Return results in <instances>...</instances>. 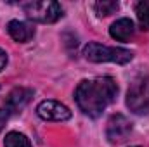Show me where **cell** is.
Here are the masks:
<instances>
[{
	"instance_id": "obj_3",
	"label": "cell",
	"mask_w": 149,
	"mask_h": 147,
	"mask_svg": "<svg viewBox=\"0 0 149 147\" xmlns=\"http://www.w3.org/2000/svg\"><path fill=\"white\" fill-rule=\"evenodd\" d=\"M127 106L135 114H149V74H141L130 83Z\"/></svg>"
},
{
	"instance_id": "obj_4",
	"label": "cell",
	"mask_w": 149,
	"mask_h": 147,
	"mask_svg": "<svg viewBox=\"0 0 149 147\" xmlns=\"http://www.w3.org/2000/svg\"><path fill=\"white\" fill-rule=\"evenodd\" d=\"M24 14L37 23H56L63 16V7L61 3L54 0H33L23 3Z\"/></svg>"
},
{
	"instance_id": "obj_14",
	"label": "cell",
	"mask_w": 149,
	"mask_h": 147,
	"mask_svg": "<svg viewBox=\"0 0 149 147\" xmlns=\"http://www.w3.org/2000/svg\"><path fill=\"white\" fill-rule=\"evenodd\" d=\"M5 121H7V112L5 111L0 109V130L3 128V125H5Z\"/></svg>"
},
{
	"instance_id": "obj_5",
	"label": "cell",
	"mask_w": 149,
	"mask_h": 147,
	"mask_svg": "<svg viewBox=\"0 0 149 147\" xmlns=\"http://www.w3.org/2000/svg\"><path fill=\"white\" fill-rule=\"evenodd\" d=\"M132 132V123L123 114H113L106 126V137L111 144H121L128 139Z\"/></svg>"
},
{
	"instance_id": "obj_11",
	"label": "cell",
	"mask_w": 149,
	"mask_h": 147,
	"mask_svg": "<svg viewBox=\"0 0 149 147\" xmlns=\"http://www.w3.org/2000/svg\"><path fill=\"white\" fill-rule=\"evenodd\" d=\"M94 9H95V12H97L99 17H106L109 14H114L120 9V3L113 2V0H102V2H97L94 5Z\"/></svg>"
},
{
	"instance_id": "obj_9",
	"label": "cell",
	"mask_w": 149,
	"mask_h": 147,
	"mask_svg": "<svg viewBox=\"0 0 149 147\" xmlns=\"http://www.w3.org/2000/svg\"><path fill=\"white\" fill-rule=\"evenodd\" d=\"M135 28H134V21L128 19V17H121L118 21H114L109 28V35L118 42H127L130 40L134 35Z\"/></svg>"
},
{
	"instance_id": "obj_10",
	"label": "cell",
	"mask_w": 149,
	"mask_h": 147,
	"mask_svg": "<svg viewBox=\"0 0 149 147\" xmlns=\"http://www.w3.org/2000/svg\"><path fill=\"white\" fill-rule=\"evenodd\" d=\"M3 147H31V142L28 140L26 135L19 132H10L3 139Z\"/></svg>"
},
{
	"instance_id": "obj_8",
	"label": "cell",
	"mask_w": 149,
	"mask_h": 147,
	"mask_svg": "<svg viewBox=\"0 0 149 147\" xmlns=\"http://www.w3.org/2000/svg\"><path fill=\"white\" fill-rule=\"evenodd\" d=\"M7 31H9V35H10V38H12L14 42H19V43L30 42V40L33 38V35H35V30H33L28 23L17 21V19L10 21V23L7 24Z\"/></svg>"
},
{
	"instance_id": "obj_12",
	"label": "cell",
	"mask_w": 149,
	"mask_h": 147,
	"mask_svg": "<svg viewBox=\"0 0 149 147\" xmlns=\"http://www.w3.org/2000/svg\"><path fill=\"white\" fill-rule=\"evenodd\" d=\"M135 12H137V19L141 23L142 28H149V0H142L137 3L135 7Z\"/></svg>"
},
{
	"instance_id": "obj_13",
	"label": "cell",
	"mask_w": 149,
	"mask_h": 147,
	"mask_svg": "<svg viewBox=\"0 0 149 147\" xmlns=\"http://www.w3.org/2000/svg\"><path fill=\"white\" fill-rule=\"evenodd\" d=\"M5 64H7V54H5V50L0 49V71L5 68Z\"/></svg>"
},
{
	"instance_id": "obj_7",
	"label": "cell",
	"mask_w": 149,
	"mask_h": 147,
	"mask_svg": "<svg viewBox=\"0 0 149 147\" xmlns=\"http://www.w3.org/2000/svg\"><path fill=\"white\" fill-rule=\"evenodd\" d=\"M33 97V90L31 88H24V87H19V88H14L7 97H5V112L9 114H17L28 106V102L31 101Z\"/></svg>"
},
{
	"instance_id": "obj_1",
	"label": "cell",
	"mask_w": 149,
	"mask_h": 147,
	"mask_svg": "<svg viewBox=\"0 0 149 147\" xmlns=\"http://www.w3.org/2000/svg\"><path fill=\"white\" fill-rule=\"evenodd\" d=\"M118 95V85L109 76L83 80L74 92V101L80 111L90 118H99Z\"/></svg>"
},
{
	"instance_id": "obj_6",
	"label": "cell",
	"mask_w": 149,
	"mask_h": 147,
	"mask_svg": "<svg viewBox=\"0 0 149 147\" xmlns=\"http://www.w3.org/2000/svg\"><path fill=\"white\" fill-rule=\"evenodd\" d=\"M37 114L45 121H66L71 118V111L57 101H42L37 107Z\"/></svg>"
},
{
	"instance_id": "obj_2",
	"label": "cell",
	"mask_w": 149,
	"mask_h": 147,
	"mask_svg": "<svg viewBox=\"0 0 149 147\" xmlns=\"http://www.w3.org/2000/svg\"><path fill=\"white\" fill-rule=\"evenodd\" d=\"M83 55L90 62H116V64H127L134 59V54L121 47H108L97 42L87 43L83 47Z\"/></svg>"
}]
</instances>
